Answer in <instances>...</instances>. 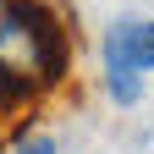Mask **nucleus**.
I'll list each match as a JSON object with an SVG mask.
<instances>
[{
	"label": "nucleus",
	"mask_w": 154,
	"mask_h": 154,
	"mask_svg": "<svg viewBox=\"0 0 154 154\" xmlns=\"http://www.w3.org/2000/svg\"><path fill=\"white\" fill-rule=\"evenodd\" d=\"M11 154H55V138H44V132H28V138L17 143Z\"/></svg>",
	"instance_id": "nucleus-3"
},
{
	"label": "nucleus",
	"mask_w": 154,
	"mask_h": 154,
	"mask_svg": "<svg viewBox=\"0 0 154 154\" xmlns=\"http://www.w3.org/2000/svg\"><path fill=\"white\" fill-rule=\"evenodd\" d=\"M0 6H6V0H0Z\"/></svg>",
	"instance_id": "nucleus-4"
},
{
	"label": "nucleus",
	"mask_w": 154,
	"mask_h": 154,
	"mask_svg": "<svg viewBox=\"0 0 154 154\" xmlns=\"http://www.w3.org/2000/svg\"><path fill=\"white\" fill-rule=\"evenodd\" d=\"M66 28L44 0H6L0 6V105L22 110L33 94L66 77Z\"/></svg>",
	"instance_id": "nucleus-1"
},
{
	"label": "nucleus",
	"mask_w": 154,
	"mask_h": 154,
	"mask_svg": "<svg viewBox=\"0 0 154 154\" xmlns=\"http://www.w3.org/2000/svg\"><path fill=\"white\" fill-rule=\"evenodd\" d=\"M149 72H154V17L110 22V33H105V94L116 105H138Z\"/></svg>",
	"instance_id": "nucleus-2"
}]
</instances>
